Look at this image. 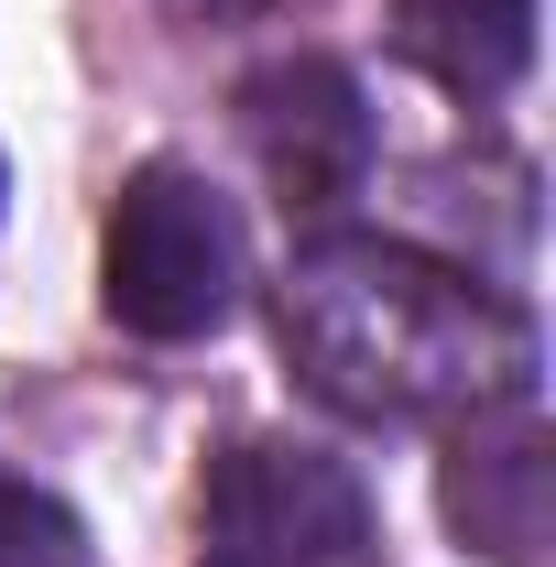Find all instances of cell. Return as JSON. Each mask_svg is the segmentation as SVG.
Returning <instances> with one entry per match:
<instances>
[{
    "label": "cell",
    "mask_w": 556,
    "mask_h": 567,
    "mask_svg": "<svg viewBox=\"0 0 556 567\" xmlns=\"http://www.w3.org/2000/svg\"><path fill=\"white\" fill-rule=\"evenodd\" d=\"M284 360L360 425H459L535 393V328L513 295L382 229H317L274 284Z\"/></svg>",
    "instance_id": "obj_1"
},
{
    "label": "cell",
    "mask_w": 556,
    "mask_h": 567,
    "mask_svg": "<svg viewBox=\"0 0 556 567\" xmlns=\"http://www.w3.org/2000/svg\"><path fill=\"white\" fill-rule=\"evenodd\" d=\"M99 295L132 339H208L240 306V218L218 208L197 164H142L110 208Z\"/></svg>",
    "instance_id": "obj_2"
},
{
    "label": "cell",
    "mask_w": 556,
    "mask_h": 567,
    "mask_svg": "<svg viewBox=\"0 0 556 567\" xmlns=\"http://www.w3.org/2000/svg\"><path fill=\"white\" fill-rule=\"evenodd\" d=\"M371 492L360 470L306 436H240L208 458L197 502V567H360Z\"/></svg>",
    "instance_id": "obj_3"
},
{
    "label": "cell",
    "mask_w": 556,
    "mask_h": 567,
    "mask_svg": "<svg viewBox=\"0 0 556 567\" xmlns=\"http://www.w3.org/2000/svg\"><path fill=\"white\" fill-rule=\"evenodd\" d=\"M240 142L295 218H328L371 186V110L339 55H284L240 87Z\"/></svg>",
    "instance_id": "obj_4"
},
{
    "label": "cell",
    "mask_w": 556,
    "mask_h": 567,
    "mask_svg": "<svg viewBox=\"0 0 556 567\" xmlns=\"http://www.w3.org/2000/svg\"><path fill=\"white\" fill-rule=\"evenodd\" d=\"M447 524H459L491 567H546L556 436H546V415H535V393L459 415V436H447Z\"/></svg>",
    "instance_id": "obj_5"
},
{
    "label": "cell",
    "mask_w": 556,
    "mask_h": 567,
    "mask_svg": "<svg viewBox=\"0 0 556 567\" xmlns=\"http://www.w3.org/2000/svg\"><path fill=\"white\" fill-rule=\"evenodd\" d=\"M393 55L447 99H502L535 66V0H393Z\"/></svg>",
    "instance_id": "obj_6"
},
{
    "label": "cell",
    "mask_w": 556,
    "mask_h": 567,
    "mask_svg": "<svg viewBox=\"0 0 556 567\" xmlns=\"http://www.w3.org/2000/svg\"><path fill=\"white\" fill-rule=\"evenodd\" d=\"M0 567H99L87 524L33 481H0Z\"/></svg>",
    "instance_id": "obj_7"
},
{
    "label": "cell",
    "mask_w": 556,
    "mask_h": 567,
    "mask_svg": "<svg viewBox=\"0 0 556 567\" xmlns=\"http://www.w3.org/2000/svg\"><path fill=\"white\" fill-rule=\"evenodd\" d=\"M175 22H251V11H274V0H164Z\"/></svg>",
    "instance_id": "obj_8"
}]
</instances>
